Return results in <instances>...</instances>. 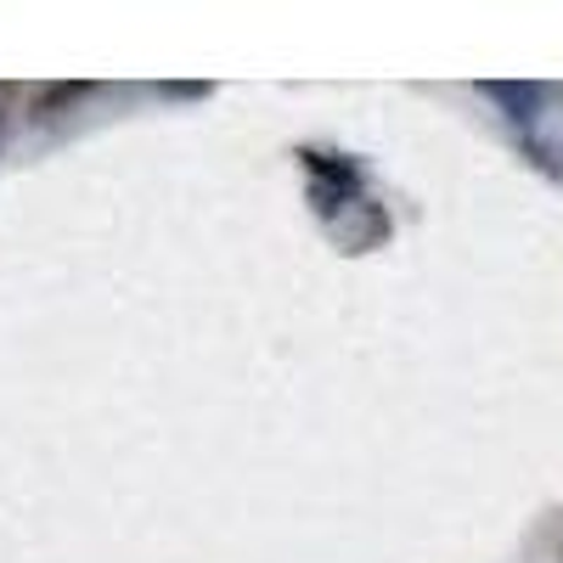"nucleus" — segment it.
Listing matches in <instances>:
<instances>
[{
	"label": "nucleus",
	"instance_id": "obj_1",
	"mask_svg": "<svg viewBox=\"0 0 563 563\" xmlns=\"http://www.w3.org/2000/svg\"><path fill=\"white\" fill-rule=\"evenodd\" d=\"M485 90H490V97H496L512 119H536V102H541V97H536L530 85H485Z\"/></svg>",
	"mask_w": 563,
	"mask_h": 563
},
{
	"label": "nucleus",
	"instance_id": "obj_2",
	"mask_svg": "<svg viewBox=\"0 0 563 563\" xmlns=\"http://www.w3.org/2000/svg\"><path fill=\"white\" fill-rule=\"evenodd\" d=\"M79 97H85V85H52V90H45V97H40V113H57V108L79 102Z\"/></svg>",
	"mask_w": 563,
	"mask_h": 563
}]
</instances>
